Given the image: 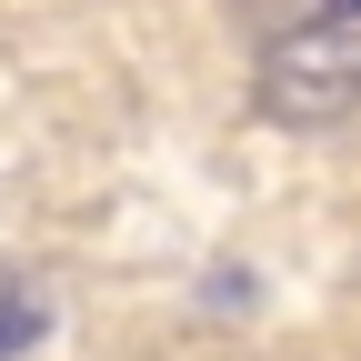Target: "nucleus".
Instances as JSON below:
<instances>
[{
  "mask_svg": "<svg viewBox=\"0 0 361 361\" xmlns=\"http://www.w3.org/2000/svg\"><path fill=\"white\" fill-rule=\"evenodd\" d=\"M361 101V51L341 30H291L261 61V111L271 121H341Z\"/></svg>",
  "mask_w": 361,
  "mask_h": 361,
  "instance_id": "1",
  "label": "nucleus"
},
{
  "mask_svg": "<svg viewBox=\"0 0 361 361\" xmlns=\"http://www.w3.org/2000/svg\"><path fill=\"white\" fill-rule=\"evenodd\" d=\"M30 341H40V301H30V281L0 271V361H20Z\"/></svg>",
  "mask_w": 361,
  "mask_h": 361,
  "instance_id": "2",
  "label": "nucleus"
},
{
  "mask_svg": "<svg viewBox=\"0 0 361 361\" xmlns=\"http://www.w3.org/2000/svg\"><path fill=\"white\" fill-rule=\"evenodd\" d=\"M322 11H341V20H361V0H322Z\"/></svg>",
  "mask_w": 361,
  "mask_h": 361,
  "instance_id": "3",
  "label": "nucleus"
}]
</instances>
